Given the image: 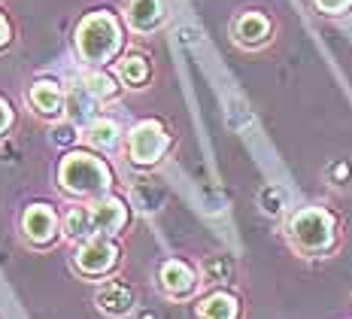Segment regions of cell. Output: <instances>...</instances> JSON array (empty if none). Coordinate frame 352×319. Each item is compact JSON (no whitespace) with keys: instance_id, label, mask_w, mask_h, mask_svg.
<instances>
[{"instance_id":"cell-1","label":"cell","mask_w":352,"mask_h":319,"mask_svg":"<svg viewBox=\"0 0 352 319\" xmlns=\"http://www.w3.org/2000/svg\"><path fill=\"white\" fill-rule=\"evenodd\" d=\"M61 185L76 195H98L109 185V167L88 152H70L61 161Z\"/></svg>"},{"instance_id":"cell-2","label":"cell","mask_w":352,"mask_h":319,"mask_svg":"<svg viewBox=\"0 0 352 319\" xmlns=\"http://www.w3.org/2000/svg\"><path fill=\"white\" fill-rule=\"evenodd\" d=\"M76 43L79 52H82L85 61H107V58L116 55L122 37H119V25H116L113 16L107 12H94L88 16L76 31Z\"/></svg>"},{"instance_id":"cell-3","label":"cell","mask_w":352,"mask_h":319,"mask_svg":"<svg viewBox=\"0 0 352 319\" xmlns=\"http://www.w3.org/2000/svg\"><path fill=\"white\" fill-rule=\"evenodd\" d=\"M292 237L307 252L328 249L334 240V219L325 210H300L292 219Z\"/></svg>"},{"instance_id":"cell-4","label":"cell","mask_w":352,"mask_h":319,"mask_svg":"<svg viewBox=\"0 0 352 319\" xmlns=\"http://www.w3.org/2000/svg\"><path fill=\"white\" fill-rule=\"evenodd\" d=\"M128 150H131V158L137 165H152V161L161 158V152L167 150V134L158 122H140L134 131H131V140H128Z\"/></svg>"},{"instance_id":"cell-5","label":"cell","mask_w":352,"mask_h":319,"mask_svg":"<svg viewBox=\"0 0 352 319\" xmlns=\"http://www.w3.org/2000/svg\"><path fill=\"white\" fill-rule=\"evenodd\" d=\"M76 262L79 268L85 274H104L113 268L116 262V247L113 240H107V237H94V240H88L82 249L76 252Z\"/></svg>"},{"instance_id":"cell-6","label":"cell","mask_w":352,"mask_h":319,"mask_svg":"<svg viewBox=\"0 0 352 319\" xmlns=\"http://www.w3.org/2000/svg\"><path fill=\"white\" fill-rule=\"evenodd\" d=\"M88 216H91V231L116 234L124 225V204L119 198H104V201L88 207Z\"/></svg>"},{"instance_id":"cell-7","label":"cell","mask_w":352,"mask_h":319,"mask_svg":"<svg viewBox=\"0 0 352 319\" xmlns=\"http://www.w3.org/2000/svg\"><path fill=\"white\" fill-rule=\"evenodd\" d=\"M21 225H25V231H28V237H31V240L46 243L49 237L55 234L58 219H55V213L49 210L46 204H34V207H28V213H25V219H21Z\"/></svg>"},{"instance_id":"cell-8","label":"cell","mask_w":352,"mask_h":319,"mask_svg":"<svg viewBox=\"0 0 352 319\" xmlns=\"http://www.w3.org/2000/svg\"><path fill=\"white\" fill-rule=\"evenodd\" d=\"M161 286L170 295H186V292H192V286H195V274L182 262H167L164 268H161Z\"/></svg>"},{"instance_id":"cell-9","label":"cell","mask_w":352,"mask_h":319,"mask_svg":"<svg viewBox=\"0 0 352 319\" xmlns=\"http://www.w3.org/2000/svg\"><path fill=\"white\" fill-rule=\"evenodd\" d=\"M98 304L107 310V313L122 316V313H128V310L134 307V295H131V289H128V286H122V283H109V286L100 289Z\"/></svg>"},{"instance_id":"cell-10","label":"cell","mask_w":352,"mask_h":319,"mask_svg":"<svg viewBox=\"0 0 352 319\" xmlns=\"http://www.w3.org/2000/svg\"><path fill=\"white\" fill-rule=\"evenodd\" d=\"M31 101H34V107L40 110V113H46V116H58L64 110L61 88H58V83H49V79H43V83L34 85Z\"/></svg>"},{"instance_id":"cell-11","label":"cell","mask_w":352,"mask_h":319,"mask_svg":"<svg viewBox=\"0 0 352 319\" xmlns=\"http://www.w3.org/2000/svg\"><path fill=\"white\" fill-rule=\"evenodd\" d=\"M128 19L137 31H149V28H155L158 19H161V0H131Z\"/></svg>"},{"instance_id":"cell-12","label":"cell","mask_w":352,"mask_h":319,"mask_svg":"<svg viewBox=\"0 0 352 319\" xmlns=\"http://www.w3.org/2000/svg\"><path fill=\"white\" fill-rule=\"evenodd\" d=\"M85 140L91 146H98V150H109V146L119 140V128H116V122H109V119H94L85 128Z\"/></svg>"},{"instance_id":"cell-13","label":"cell","mask_w":352,"mask_h":319,"mask_svg":"<svg viewBox=\"0 0 352 319\" xmlns=\"http://www.w3.org/2000/svg\"><path fill=\"white\" fill-rule=\"evenodd\" d=\"M201 316L204 319H237V301L222 292L210 295V298L201 304Z\"/></svg>"},{"instance_id":"cell-14","label":"cell","mask_w":352,"mask_h":319,"mask_svg":"<svg viewBox=\"0 0 352 319\" xmlns=\"http://www.w3.org/2000/svg\"><path fill=\"white\" fill-rule=\"evenodd\" d=\"M237 37L243 43H258V40H264V37H267V19L249 12V16H243V19L237 21Z\"/></svg>"},{"instance_id":"cell-15","label":"cell","mask_w":352,"mask_h":319,"mask_svg":"<svg viewBox=\"0 0 352 319\" xmlns=\"http://www.w3.org/2000/svg\"><path fill=\"white\" fill-rule=\"evenodd\" d=\"M91 101H94V94L88 92L85 85H73V92H70V116H73V122H82V119L88 116Z\"/></svg>"},{"instance_id":"cell-16","label":"cell","mask_w":352,"mask_h":319,"mask_svg":"<svg viewBox=\"0 0 352 319\" xmlns=\"http://www.w3.org/2000/svg\"><path fill=\"white\" fill-rule=\"evenodd\" d=\"M64 228H67V234H73V237H85L91 231V216H88L85 207H73L67 213V219H64Z\"/></svg>"},{"instance_id":"cell-17","label":"cell","mask_w":352,"mask_h":319,"mask_svg":"<svg viewBox=\"0 0 352 319\" xmlns=\"http://www.w3.org/2000/svg\"><path fill=\"white\" fill-rule=\"evenodd\" d=\"M119 73H122V79L124 83H131V85H140L143 79H146V73H149V68H146V61L143 58H124V61L119 64Z\"/></svg>"},{"instance_id":"cell-18","label":"cell","mask_w":352,"mask_h":319,"mask_svg":"<svg viewBox=\"0 0 352 319\" xmlns=\"http://www.w3.org/2000/svg\"><path fill=\"white\" fill-rule=\"evenodd\" d=\"M82 85L94 94V98H109V94H116V85H113V79H109L107 73H85Z\"/></svg>"},{"instance_id":"cell-19","label":"cell","mask_w":352,"mask_h":319,"mask_svg":"<svg viewBox=\"0 0 352 319\" xmlns=\"http://www.w3.org/2000/svg\"><path fill=\"white\" fill-rule=\"evenodd\" d=\"M204 274H207L210 283H225V280L231 277V262L228 258H222V256H216V258H210V262L204 265Z\"/></svg>"},{"instance_id":"cell-20","label":"cell","mask_w":352,"mask_h":319,"mask_svg":"<svg viewBox=\"0 0 352 319\" xmlns=\"http://www.w3.org/2000/svg\"><path fill=\"white\" fill-rule=\"evenodd\" d=\"M261 204H264V210H267V213H280L283 195H280L276 189H264V192H261Z\"/></svg>"},{"instance_id":"cell-21","label":"cell","mask_w":352,"mask_h":319,"mask_svg":"<svg viewBox=\"0 0 352 319\" xmlns=\"http://www.w3.org/2000/svg\"><path fill=\"white\" fill-rule=\"evenodd\" d=\"M10 122H12V110H10V103L0 98V134L10 128Z\"/></svg>"},{"instance_id":"cell-22","label":"cell","mask_w":352,"mask_h":319,"mask_svg":"<svg viewBox=\"0 0 352 319\" xmlns=\"http://www.w3.org/2000/svg\"><path fill=\"white\" fill-rule=\"evenodd\" d=\"M316 3L322 6V10H328V12H337V10H343V6H349L352 0H316Z\"/></svg>"},{"instance_id":"cell-23","label":"cell","mask_w":352,"mask_h":319,"mask_svg":"<svg viewBox=\"0 0 352 319\" xmlns=\"http://www.w3.org/2000/svg\"><path fill=\"white\" fill-rule=\"evenodd\" d=\"M55 140H58V143H70V140H73V131H70V128H58V131H55Z\"/></svg>"},{"instance_id":"cell-24","label":"cell","mask_w":352,"mask_h":319,"mask_svg":"<svg viewBox=\"0 0 352 319\" xmlns=\"http://www.w3.org/2000/svg\"><path fill=\"white\" fill-rule=\"evenodd\" d=\"M6 40H10V25H6V19L0 16V46H3Z\"/></svg>"}]
</instances>
